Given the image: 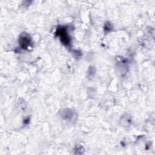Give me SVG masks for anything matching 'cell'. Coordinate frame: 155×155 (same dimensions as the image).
<instances>
[{
    "label": "cell",
    "mask_w": 155,
    "mask_h": 155,
    "mask_svg": "<svg viewBox=\"0 0 155 155\" xmlns=\"http://www.w3.org/2000/svg\"><path fill=\"white\" fill-rule=\"evenodd\" d=\"M121 122L124 125L128 126L131 124V118L130 116H128L127 114H125V116H123V117L121 119Z\"/></svg>",
    "instance_id": "obj_3"
},
{
    "label": "cell",
    "mask_w": 155,
    "mask_h": 155,
    "mask_svg": "<svg viewBox=\"0 0 155 155\" xmlns=\"http://www.w3.org/2000/svg\"><path fill=\"white\" fill-rule=\"evenodd\" d=\"M19 42L21 47H22L23 48H27L30 44V36L25 33L22 34L19 38Z\"/></svg>",
    "instance_id": "obj_1"
},
{
    "label": "cell",
    "mask_w": 155,
    "mask_h": 155,
    "mask_svg": "<svg viewBox=\"0 0 155 155\" xmlns=\"http://www.w3.org/2000/svg\"><path fill=\"white\" fill-rule=\"evenodd\" d=\"M61 116L63 119L67 120H72L73 118L76 117L72 110L70 109H65L62 111Z\"/></svg>",
    "instance_id": "obj_2"
}]
</instances>
